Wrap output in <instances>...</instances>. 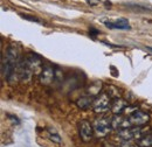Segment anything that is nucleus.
<instances>
[{"mask_svg": "<svg viewBox=\"0 0 152 147\" xmlns=\"http://www.w3.org/2000/svg\"><path fill=\"white\" fill-rule=\"evenodd\" d=\"M94 126L90 124V122L88 120H81L78 123V133H80V137L82 139V141L84 143H88L93 139V135H94Z\"/></svg>", "mask_w": 152, "mask_h": 147, "instance_id": "7ed1b4c3", "label": "nucleus"}, {"mask_svg": "<svg viewBox=\"0 0 152 147\" xmlns=\"http://www.w3.org/2000/svg\"><path fill=\"white\" fill-rule=\"evenodd\" d=\"M94 99L95 98L91 97V96H83V97H81V98L77 99L76 105H77V108L80 110H88L90 106H93Z\"/></svg>", "mask_w": 152, "mask_h": 147, "instance_id": "9b49d317", "label": "nucleus"}, {"mask_svg": "<svg viewBox=\"0 0 152 147\" xmlns=\"http://www.w3.org/2000/svg\"><path fill=\"white\" fill-rule=\"evenodd\" d=\"M107 93H108V96H109L111 99H116V98H118V97H119L118 89H117V88H115L114 85H109V87L107 88Z\"/></svg>", "mask_w": 152, "mask_h": 147, "instance_id": "dca6fc26", "label": "nucleus"}, {"mask_svg": "<svg viewBox=\"0 0 152 147\" xmlns=\"http://www.w3.org/2000/svg\"><path fill=\"white\" fill-rule=\"evenodd\" d=\"M105 26L110 29H119V31H129L131 29L129 21L124 18H118L115 21H104Z\"/></svg>", "mask_w": 152, "mask_h": 147, "instance_id": "1a4fd4ad", "label": "nucleus"}, {"mask_svg": "<svg viewBox=\"0 0 152 147\" xmlns=\"http://www.w3.org/2000/svg\"><path fill=\"white\" fill-rule=\"evenodd\" d=\"M126 102L125 100H123V99H121V98H116L114 99L113 102H111V112L114 113L115 116H118V114H121L123 111H125L126 109Z\"/></svg>", "mask_w": 152, "mask_h": 147, "instance_id": "9d476101", "label": "nucleus"}, {"mask_svg": "<svg viewBox=\"0 0 152 147\" xmlns=\"http://www.w3.org/2000/svg\"><path fill=\"white\" fill-rule=\"evenodd\" d=\"M49 138H50V140L53 141V143H55V144H61L62 143V140H61V137L57 134L56 132H54V134H49Z\"/></svg>", "mask_w": 152, "mask_h": 147, "instance_id": "f3484780", "label": "nucleus"}, {"mask_svg": "<svg viewBox=\"0 0 152 147\" xmlns=\"http://www.w3.org/2000/svg\"><path fill=\"white\" fill-rule=\"evenodd\" d=\"M132 129V127H131ZM131 129H123L117 131V134L118 137L123 140V141H131L133 139V134H132V130Z\"/></svg>", "mask_w": 152, "mask_h": 147, "instance_id": "4468645a", "label": "nucleus"}, {"mask_svg": "<svg viewBox=\"0 0 152 147\" xmlns=\"http://www.w3.org/2000/svg\"><path fill=\"white\" fill-rule=\"evenodd\" d=\"M21 17L25 19V20H29V21H34V22H40L35 17H29V15H26V14H21Z\"/></svg>", "mask_w": 152, "mask_h": 147, "instance_id": "a211bd4d", "label": "nucleus"}, {"mask_svg": "<svg viewBox=\"0 0 152 147\" xmlns=\"http://www.w3.org/2000/svg\"><path fill=\"white\" fill-rule=\"evenodd\" d=\"M32 75H33V70L28 67V64L26 63V61L23 58L19 63V65H18V76H19V79L21 82H28V81H31Z\"/></svg>", "mask_w": 152, "mask_h": 147, "instance_id": "6e6552de", "label": "nucleus"}, {"mask_svg": "<svg viewBox=\"0 0 152 147\" xmlns=\"http://www.w3.org/2000/svg\"><path fill=\"white\" fill-rule=\"evenodd\" d=\"M129 119L132 126H144L150 122V114L144 111L137 110L129 116Z\"/></svg>", "mask_w": 152, "mask_h": 147, "instance_id": "20e7f679", "label": "nucleus"}, {"mask_svg": "<svg viewBox=\"0 0 152 147\" xmlns=\"http://www.w3.org/2000/svg\"><path fill=\"white\" fill-rule=\"evenodd\" d=\"M93 108L96 113H104L111 108V98L108 96L107 92H102L94 99Z\"/></svg>", "mask_w": 152, "mask_h": 147, "instance_id": "f257e3e1", "label": "nucleus"}, {"mask_svg": "<svg viewBox=\"0 0 152 147\" xmlns=\"http://www.w3.org/2000/svg\"><path fill=\"white\" fill-rule=\"evenodd\" d=\"M118 147H121V146H118Z\"/></svg>", "mask_w": 152, "mask_h": 147, "instance_id": "aec40b11", "label": "nucleus"}, {"mask_svg": "<svg viewBox=\"0 0 152 147\" xmlns=\"http://www.w3.org/2000/svg\"><path fill=\"white\" fill-rule=\"evenodd\" d=\"M132 124L128 118H124L122 117L121 114L118 116H114L111 118V129L116 130V131H119V130H123V129H131Z\"/></svg>", "mask_w": 152, "mask_h": 147, "instance_id": "423d86ee", "label": "nucleus"}, {"mask_svg": "<svg viewBox=\"0 0 152 147\" xmlns=\"http://www.w3.org/2000/svg\"><path fill=\"white\" fill-rule=\"evenodd\" d=\"M132 134H133V139L136 140H139L142 139L143 137L150 134V127H144V126H137V127H132Z\"/></svg>", "mask_w": 152, "mask_h": 147, "instance_id": "f8f14e48", "label": "nucleus"}, {"mask_svg": "<svg viewBox=\"0 0 152 147\" xmlns=\"http://www.w3.org/2000/svg\"><path fill=\"white\" fill-rule=\"evenodd\" d=\"M54 78H55V70L50 65H45L42 68L41 73L39 74L40 83L43 84V85H49L53 82Z\"/></svg>", "mask_w": 152, "mask_h": 147, "instance_id": "39448f33", "label": "nucleus"}, {"mask_svg": "<svg viewBox=\"0 0 152 147\" xmlns=\"http://www.w3.org/2000/svg\"><path fill=\"white\" fill-rule=\"evenodd\" d=\"M111 130V118H105V117H99L95 119L94 122V131H95L97 137H105L109 134Z\"/></svg>", "mask_w": 152, "mask_h": 147, "instance_id": "f03ea898", "label": "nucleus"}, {"mask_svg": "<svg viewBox=\"0 0 152 147\" xmlns=\"http://www.w3.org/2000/svg\"><path fill=\"white\" fill-rule=\"evenodd\" d=\"M102 90V82H99V81H96L94 83H91L90 85H89V88H88V96H91V97H97L98 95H99V92Z\"/></svg>", "mask_w": 152, "mask_h": 147, "instance_id": "ddd939ff", "label": "nucleus"}, {"mask_svg": "<svg viewBox=\"0 0 152 147\" xmlns=\"http://www.w3.org/2000/svg\"><path fill=\"white\" fill-rule=\"evenodd\" d=\"M26 63L28 64V67L33 70V73H41L42 70V60L41 57L37 54H28L25 58Z\"/></svg>", "mask_w": 152, "mask_h": 147, "instance_id": "0eeeda50", "label": "nucleus"}, {"mask_svg": "<svg viewBox=\"0 0 152 147\" xmlns=\"http://www.w3.org/2000/svg\"><path fill=\"white\" fill-rule=\"evenodd\" d=\"M146 49H148V50H150V52H152V47H150V46H148V47H146Z\"/></svg>", "mask_w": 152, "mask_h": 147, "instance_id": "6ab92c4d", "label": "nucleus"}, {"mask_svg": "<svg viewBox=\"0 0 152 147\" xmlns=\"http://www.w3.org/2000/svg\"><path fill=\"white\" fill-rule=\"evenodd\" d=\"M137 146L138 147H152V134H148L143 137L142 139L137 140Z\"/></svg>", "mask_w": 152, "mask_h": 147, "instance_id": "2eb2a0df", "label": "nucleus"}]
</instances>
